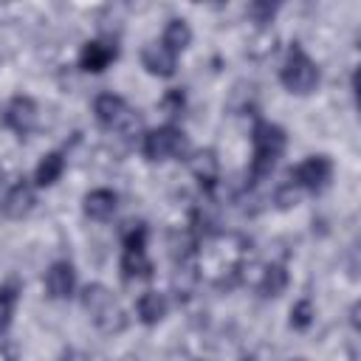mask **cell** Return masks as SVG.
<instances>
[{"mask_svg": "<svg viewBox=\"0 0 361 361\" xmlns=\"http://www.w3.org/2000/svg\"><path fill=\"white\" fill-rule=\"evenodd\" d=\"M288 144V135L279 124L274 121H257L251 130V183H259L262 178H268L276 166V161L282 158Z\"/></svg>", "mask_w": 361, "mask_h": 361, "instance_id": "cell-1", "label": "cell"}, {"mask_svg": "<svg viewBox=\"0 0 361 361\" xmlns=\"http://www.w3.org/2000/svg\"><path fill=\"white\" fill-rule=\"evenodd\" d=\"M82 307L87 310L90 322L107 333V336H116L127 327V313L124 307L118 305V299L104 288V285H87L82 290Z\"/></svg>", "mask_w": 361, "mask_h": 361, "instance_id": "cell-2", "label": "cell"}, {"mask_svg": "<svg viewBox=\"0 0 361 361\" xmlns=\"http://www.w3.org/2000/svg\"><path fill=\"white\" fill-rule=\"evenodd\" d=\"M279 82L288 93H296V96H307L316 90L319 85V68L316 62L307 56V51L299 45V42H290L288 48V56L279 68Z\"/></svg>", "mask_w": 361, "mask_h": 361, "instance_id": "cell-3", "label": "cell"}, {"mask_svg": "<svg viewBox=\"0 0 361 361\" xmlns=\"http://www.w3.org/2000/svg\"><path fill=\"white\" fill-rule=\"evenodd\" d=\"M93 113H96V121L104 130L118 133V135H133L138 130V124H141L135 110L116 93H99L93 99Z\"/></svg>", "mask_w": 361, "mask_h": 361, "instance_id": "cell-4", "label": "cell"}, {"mask_svg": "<svg viewBox=\"0 0 361 361\" xmlns=\"http://www.w3.org/2000/svg\"><path fill=\"white\" fill-rule=\"evenodd\" d=\"M147 226L135 223L124 234V251H121V276L127 282L133 279H149L152 276V262L147 257Z\"/></svg>", "mask_w": 361, "mask_h": 361, "instance_id": "cell-5", "label": "cell"}, {"mask_svg": "<svg viewBox=\"0 0 361 361\" xmlns=\"http://www.w3.org/2000/svg\"><path fill=\"white\" fill-rule=\"evenodd\" d=\"M189 149V141L183 135L180 127L175 124H164V127H155L144 135L141 141V152L147 161H169V158H180L183 152Z\"/></svg>", "mask_w": 361, "mask_h": 361, "instance_id": "cell-6", "label": "cell"}, {"mask_svg": "<svg viewBox=\"0 0 361 361\" xmlns=\"http://www.w3.org/2000/svg\"><path fill=\"white\" fill-rule=\"evenodd\" d=\"M0 124L17 138H25L37 127V104L31 96H11L0 110Z\"/></svg>", "mask_w": 361, "mask_h": 361, "instance_id": "cell-7", "label": "cell"}, {"mask_svg": "<svg viewBox=\"0 0 361 361\" xmlns=\"http://www.w3.org/2000/svg\"><path fill=\"white\" fill-rule=\"evenodd\" d=\"M330 178H333V161L327 155H310L290 172V183L307 192H322L330 183Z\"/></svg>", "mask_w": 361, "mask_h": 361, "instance_id": "cell-8", "label": "cell"}, {"mask_svg": "<svg viewBox=\"0 0 361 361\" xmlns=\"http://www.w3.org/2000/svg\"><path fill=\"white\" fill-rule=\"evenodd\" d=\"M116 56H118L116 42L93 39V42H85L82 45V51H79V68L87 71V73H102Z\"/></svg>", "mask_w": 361, "mask_h": 361, "instance_id": "cell-9", "label": "cell"}, {"mask_svg": "<svg viewBox=\"0 0 361 361\" xmlns=\"http://www.w3.org/2000/svg\"><path fill=\"white\" fill-rule=\"evenodd\" d=\"M189 169H192V178L200 183V189L206 195H212V189L217 186L220 180V161H217V152L214 149H200L189 158Z\"/></svg>", "mask_w": 361, "mask_h": 361, "instance_id": "cell-10", "label": "cell"}, {"mask_svg": "<svg viewBox=\"0 0 361 361\" xmlns=\"http://www.w3.org/2000/svg\"><path fill=\"white\" fill-rule=\"evenodd\" d=\"M34 203H37L34 186L23 178V180H17V183L6 192V197H3V214L11 217V220H23V217L34 209Z\"/></svg>", "mask_w": 361, "mask_h": 361, "instance_id": "cell-11", "label": "cell"}, {"mask_svg": "<svg viewBox=\"0 0 361 361\" xmlns=\"http://www.w3.org/2000/svg\"><path fill=\"white\" fill-rule=\"evenodd\" d=\"M76 288V271L71 262L59 259L45 271V290L51 299H68Z\"/></svg>", "mask_w": 361, "mask_h": 361, "instance_id": "cell-12", "label": "cell"}, {"mask_svg": "<svg viewBox=\"0 0 361 361\" xmlns=\"http://www.w3.org/2000/svg\"><path fill=\"white\" fill-rule=\"evenodd\" d=\"M141 65L155 76H172L178 68V56L161 42H147L141 51Z\"/></svg>", "mask_w": 361, "mask_h": 361, "instance_id": "cell-13", "label": "cell"}, {"mask_svg": "<svg viewBox=\"0 0 361 361\" xmlns=\"http://www.w3.org/2000/svg\"><path fill=\"white\" fill-rule=\"evenodd\" d=\"M116 206H118V197H116L113 189H93L82 200V209L90 220H110Z\"/></svg>", "mask_w": 361, "mask_h": 361, "instance_id": "cell-14", "label": "cell"}, {"mask_svg": "<svg viewBox=\"0 0 361 361\" xmlns=\"http://www.w3.org/2000/svg\"><path fill=\"white\" fill-rule=\"evenodd\" d=\"M166 296L164 293H158V290H147V293H141L138 296V305H135V310H138V319L144 322V324H158L164 316H166Z\"/></svg>", "mask_w": 361, "mask_h": 361, "instance_id": "cell-15", "label": "cell"}, {"mask_svg": "<svg viewBox=\"0 0 361 361\" xmlns=\"http://www.w3.org/2000/svg\"><path fill=\"white\" fill-rule=\"evenodd\" d=\"M189 42H192V28H189V23H186L183 17H172V20L166 23V28H164L161 45H166V48L178 56Z\"/></svg>", "mask_w": 361, "mask_h": 361, "instance_id": "cell-16", "label": "cell"}, {"mask_svg": "<svg viewBox=\"0 0 361 361\" xmlns=\"http://www.w3.org/2000/svg\"><path fill=\"white\" fill-rule=\"evenodd\" d=\"M65 172V155L62 152H48L39 158L37 169H34V183L37 186H51L59 180V175Z\"/></svg>", "mask_w": 361, "mask_h": 361, "instance_id": "cell-17", "label": "cell"}, {"mask_svg": "<svg viewBox=\"0 0 361 361\" xmlns=\"http://www.w3.org/2000/svg\"><path fill=\"white\" fill-rule=\"evenodd\" d=\"M259 296H265V299H274V296H279L285 288H288V271L282 268V265H268L265 271H262V279H259Z\"/></svg>", "mask_w": 361, "mask_h": 361, "instance_id": "cell-18", "label": "cell"}, {"mask_svg": "<svg viewBox=\"0 0 361 361\" xmlns=\"http://www.w3.org/2000/svg\"><path fill=\"white\" fill-rule=\"evenodd\" d=\"M17 296H20V288L14 282L0 285V336L11 324V316H14V307H17Z\"/></svg>", "mask_w": 361, "mask_h": 361, "instance_id": "cell-19", "label": "cell"}, {"mask_svg": "<svg viewBox=\"0 0 361 361\" xmlns=\"http://www.w3.org/2000/svg\"><path fill=\"white\" fill-rule=\"evenodd\" d=\"M313 316H316L313 302H310V299H299V302L290 307V327H293V330H307V327L313 324Z\"/></svg>", "mask_w": 361, "mask_h": 361, "instance_id": "cell-20", "label": "cell"}, {"mask_svg": "<svg viewBox=\"0 0 361 361\" xmlns=\"http://www.w3.org/2000/svg\"><path fill=\"white\" fill-rule=\"evenodd\" d=\"M183 102H186V99H183V90H180V87H172V90L161 99V107H164L166 116H178V113L183 110Z\"/></svg>", "mask_w": 361, "mask_h": 361, "instance_id": "cell-21", "label": "cell"}, {"mask_svg": "<svg viewBox=\"0 0 361 361\" xmlns=\"http://www.w3.org/2000/svg\"><path fill=\"white\" fill-rule=\"evenodd\" d=\"M248 14H251V20H254V23L265 25V23H271V20H274L276 6H274V3H251V6H248Z\"/></svg>", "mask_w": 361, "mask_h": 361, "instance_id": "cell-22", "label": "cell"}, {"mask_svg": "<svg viewBox=\"0 0 361 361\" xmlns=\"http://www.w3.org/2000/svg\"><path fill=\"white\" fill-rule=\"evenodd\" d=\"M296 200H299V189L288 180V183L276 192V203H279V209H288V206H296Z\"/></svg>", "mask_w": 361, "mask_h": 361, "instance_id": "cell-23", "label": "cell"}, {"mask_svg": "<svg viewBox=\"0 0 361 361\" xmlns=\"http://www.w3.org/2000/svg\"><path fill=\"white\" fill-rule=\"evenodd\" d=\"M293 361H305V358H293Z\"/></svg>", "mask_w": 361, "mask_h": 361, "instance_id": "cell-24", "label": "cell"}, {"mask_svg": "<svg viewBox=\"0 0 361 361\" xmlns=\"http://www.w3.org/2000/svg\"><path fill=\"white\" fill-rule=\"evenodd\" d=\"M0 178H3V172H0Z\"/></svg>", "mask_w": 361, "mask_h": 361, "instance_id": "cell-25", "label": "cell"}]
</instances>
